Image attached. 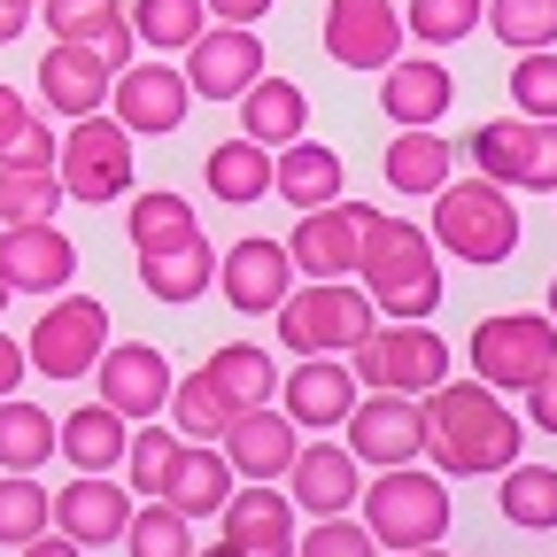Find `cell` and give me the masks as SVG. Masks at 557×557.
Returning <instances> with one entry per match:
<instances>
[{
  "instance_id": "obj_11",
  "label": "cell",
  "mask_w": 557,
  "mask_h": 557,
  "mask_svg": "<svg viewBox=\"0 0 557 557\" xmlns=\"http://www.w3.org/2000/svg\"><path fill=\"white\" fill-rule=\"evenodd\" d=\"M94 380H101V403L116 418H132V426L163 418L171 410V387H178V372H171V357H163L156 341H109L101 364H94Z\"/></svg>"
},
{
  "instance_id": "obj_34",
  "label": "cell",
  "mask_w": 557,
  "mask_h": 557,
  "mask_svg": "<svg viewBox=\"0 0 557 557\" xmlns=\"http://www.w3.org/2000/svg\"><path fill=\"white\" fill-rule=\"evenodd\" d=\"M124 233H132V248H139V256H163V248L201 240L186 194H139V201H132V218H124Z\"/></svg>"
},
{
  "instance_id": "obj_32",
  "label": "cell",
  "mask_w": 557,
  "mask_h": 557,
  "mask_svg": "<svg viewBox=\"0 0 557 557\" xmlns=\"http://www.w3.org/2000/svg\"><path fill=\"white\" fill-rule=\"evenodd\" d=\"M209 278H218V248L209 240H186V248H163V256H139V287L156 302H194Z\"/></svg>"
},
{
  "instance_id": "obj_44",
  "label": "cell",
  "mask_w": 557,
  "mask_h": 557,
  "mask_svg": "<svg viewBox=\"0 0 557 557\" xmlns=\"http://www.w3.org/2000/svg\"><path fill=\"white\" fill-rule=\"evenodd\" d=\"M171 457H178V426H163V418H148L132 442H124V472H132V496H163V472H171Z\"/></svg>"
},
{
  "instance_id": "obj_60",
  "label": "cell",
  "mask_w": 557,
  "mask_h": 557,
  "mask_svg": "<svg viewBox=\"0 0 557 557\" xmlns=\"http://www.w3.org/2000/svg\"><path fill=\"white\" fill-rule=\"evenodd\" d=\"M549 387H557V364H549Z\"/></svg>"
},
{
  "instance_id": "obj_50",
  "label": "cell",
  "mask_w": 557,
  "mask_h": 557,
  "mask_svg": "<svg viewBox=\"0 0 557 557\" xmlns=\"http://www.w3.org/2000/svg\"><path fill=\"white\" fill-rule=\"evenodd\" d=\"M24 124H32V101H24L16 86H0V156L16 148V132H24Z\"/></svg>"
},
{
  "instance_id": "obj_35",
  "label": "cell",
  "mask_w": 557,
  "mask_h": 557,
  "mask_svg": "<svg viewBox=\"0 0 557 557\" xmlns=\"http://www.w3.org/2000/svg\"><path fill=\"white\" fill-rule=\"evenodd\" d=\"M124 24H132V39H139V47L171 54V47H194V39L209 32V9H201V0H132Z\"/></svg>"
},
{
  "instance_id": "obj_19",
  "label": "cell",
  "mask_w": 557,
  "mask_h": 557,
  "mask_svg": "<svg viewBox=\"0 0 557 557\" xmlns=\"http://www.w3.org/2000/svg\"><path fill=\"white\" fill-rule=\"evenodd\" d=\"M357 496H364V465L348 457L341 442H310V449H295V465H287V504H295V511H310V519H341V511H357Z\"/></svg>"
},
{
  "instance_id": "obj_30",
  "label": "cell",
  "mask_w": 557,
  "mask_h": 557,
  "mask_svg": "<svg viewBox=\"0 0 557 557\" xmlns=\"http://www.w3.org/2000/svg\"><path fill=\"white\" fill-rule=\"evenodd\" d=\"M201 178H209V194H218V201L248 209V201L271 194V148H256L248 132H240V139H218V148L201 156Z\"/></svg>"
},
{
  "instance_id": "obj_57",
  "label": "cell",
  "mask_w": 557,
  "mask_h": 557,
  "mask_svg": "<svg viewBox=\"0 0 557 557\" xmlns=\"http://www.w3.org/2000/svg\"><path fill=\"white\" fill-rule=\"evenodd\" d=\"M194 557H240V549H233V542H225V534H218V549H194Z\"/></svg>"
},
{
  "instance_id": "obj_56",
  "label": "cell",
  "mask_w": 557,
  "mask_h": 557,
  "mask_svg": "<svg viewBox=\"0 0 557 557\" xmlns=\"http://www.w3.org/2000/svg\"><path fill=\"white\" fill-rule=\"evenodd\" d=\"M387 557H449L442 542H426V549H387Z\"/></svg>"
},
{
  "instance_id": "obj_41",
  "label": "cell",
  "mask_w": 557,
  "mask_h": 557,
  "mask_svg": "<svg viewBox=\"0 0 557 557\" xmlns=\"http://www.w3.org/2000/svg\"><path fill=\"white\" fill-rule=\"evenodd\" d=\"M480 24L496 32L504 47H557V0H487L480 9Z\"/></svg>"
},
{
  "instance_id": "obj_2",
  "label": "cell",
  "mask_w": 557,
  "mask_h": 557,
  "mask_svg": "<svg viewBox=\"0 0 557 557\" xmlns=\"http://www.w3.org/2000/svg\"><path fill=\"white\" fill-rule=\"evenodd\" d=\"M357 278H364L372 310H387V318H434L442 310V248L418 233L410 218H380V209H364Z\"/></svg>"
},
{
  "instance_id": "obj_16",
  "label": "cell",
  "mask_w": 557,
  "mask_h": 557,
  "mask_svg": "<svg viewBox=\"0 0 557 557\" xmlns=\"http://www.w3.org/2000/svg\"><path fill=\"white\" fill-rule=\"evenodd\" d=\"M218 287H225V302L240 310V318H271L278 302L295 295V256L278 248V240H233L225 256H218Z\"/></svg>"
},
{
  "instance_id": "obj_51",
  "label": "cell",
  "mask_w": 557,
  "mask_h": 557,
  "mask_svg": "<svg viewBox=\"0 0 557 557\" xmlns=\"http://www.w3.org/2000/svg\"><path fill=\"white\" fill-rule=\"evenodd\" d=\"M201 9L218 16V24H263V16H271V0H201Z\"/></svg>"
},
{
  "instance_id": "obj_20",
  "label": "cell",
  "mask_w": 557,
  "mask_h": 557,
  "mask_svg": "<svg viewBox=\"0 0 557 557\" xmlns=\"http://www.w3.org/2000/svg\"><path fill=\"white\" fill-rule=\"evenodd\" d=\"M295 434H302V426H295L287 410L256 403V410H233V418H225L218 442H225V465H233L240 480H278V472L295 465V449H302Z\"/></svg>"
},
{
  "instance_id": "obj_5",
  "label": "cell",
  "mask_w": 557,
  "mask_h": 557,
  "mask_svg": "<svg viewBox=\"0 0 557 557\" xmlns=\"http://www.w3.org/2000/svg\"><path fill=\"white\" fill-rule=\"evenodd\" d=\"M357 511H364V527H372L380 549H426V542L449 534V487L426 465H387L357 496Z\"/></svg>"
},
{
  "instance_id": "obj_52",
  "label": "cell",
  "mask_w": 557,
  "mask_h": 557,
  "mask_svg": "<svg viewBox=\"0 0 557 557\" xmlns=\"http://www.w3.org/2000/svg\"><path fill=\"white\" fill-rule=\"evenodd\" d=\"M24 372H32V364H24V341L0 333V395H16V387H24Z\"/></svg>"
},
{
  "instance_id": "obj_37",
  "label": "cell",
  "mask_w": 557,
  "mask_h": 557,
  "mask_svg": "<svg viewBox=\"0 0 557 557\" xmlns=\"http://www.w3.org/2000/svg\"><path fill=\"white\" fill-rule=\"evenodd\" d=\"M47 457H54V418L39 403L0 395V465H9V472H39Z\"/></svg>"
},
{
  "instance_id": "obj_48",
  "label": "cell",
  "mask_w": 557,
  "mask_h": 557,
  "mask_svg": "<svg viewBox=\"0 0 557 557\" xmlns=\"http://www.w3.org/2000/svg\"><path fill=\"white\" fill-rule=\"evenodd\" d=\"M54 156H62V139H54V132L32 116V124L16 132V148L0 156V171H54Z\"/></svg>"
},
{
  "instance_id": "obj_33",
  "label": "cell",
  "mask_w": 557,
  "mask_h": 557,
  "mask_svg": "<svg viewBox=\"0 0 557 557\" xmlns=\"http://www.w3.org/2000/svg\"><path fill=\"white\" fill-rule=\"evenodd\" d=\"M201 372L218 380V395H225L233 410H256V403H271V395H278V364L263 357L256 341H225V348H218V357H209Z\"/></svg>"
},
{
  "instance_id": "obj_14",
  "label": "cell",
  "mask_w": 557,
  "mask_h": 557,
  "mask_svg": "<svg viewBox=\"0 0 557 557\" xmlns=\"http://www.w3.org/2000/svg\"><path fill=\"white\" fill-rule=\"evenodd\" d=\"M47 511H54V534H70L78 549H109L132 527V487H116L109 472H78L70 487L47 496Z\"/></svg>"
},
{
  "instance_id": "obj_28",
  "label": "cell",
  "mask_w": 557,
  "mask_h": 557,
  "mask_svg": "<svg viewBox=\"0 0 557 557\" xmlns=\"http://www.w3.org/2000/svg\"><path fill=\"white\" fill-rule=\"evenodd\" d=\"M124 442H132V418H116L109 403H78L54 426V449L78 465V472H109V465H124Z\"/></svg>"
},
{
  "instance_id": "obj_24",
  "label": "cell",
  "mask_w": 557,
  "mask_h": 557,
  "mask_svg": "<svg viewBox=\"0 0 557 557\" xmlns=\"http://www.w3.org/2000/svg\"><path fill=\"white\" fill-rule=\"evenodd\" d=\"M109 86H116V70H109L94 47H78V39H54V47L39 54V94H47V109H62V116L109 109Z\"/></svg>"
},
{
  "instance_id": "obj_27",
  "label": "cell",
  "mask_w": 557,
  "mask_h": 557,
  "mask_svg": "<svg viewBox=\"0 0 557 557\" xmlns=\"http://www.w3.org/2000/svg\"><path fill=\"white\" fill-rule=\"evenodd\" d=\"M271 186L287 194L295 209L341 201V148H318V139H287V148H271Z\"/></svg>"
},
{
  "instance_id": "obj_15",
  "label": "cell",
  "mask_w": 557,
  "mask_h": 557,
  "mask_svg": "<svg viewBox=\"0 0 557 557\" xmlns=\"http://www.w3.org/2000/svg\"><path fill=\"white\" fill-rule=\"evenodd\" d=\"M325 54L341 70H387L403 54L395 0H325Z\"/></svg>"
},
{
  "instance_id": "obj_40",
  "label": "cell",
  "mask_w": 557,
  "mask_h": 557,
  "mask_svg": "<svg viewBox=\"0 0 557 557\" xmlns=\"http://www.w3.org/2000/svg\"><path fill=\"white\" fill-rule=\"evenodd\" d=\"M225 418H233V403L218 395V380H209L201 364L171 387V426H178V442H218V434H225Z\"/></svg>"
},
{
  "instance_id": "obj_4",
  "label": "cell",
  "mask_w": 557,
  "mask_h": 557,
  "mask_svg": "<svg viewBox=\"0 0 557 557\" xmlns=\"http://www.w3.org/2000/svg\"><path fill=\"white\" fill-rule=\"evenodd\" d=\"M271 318H278V341H287L295 357H348V348L380 325L372 295L348 287V278H302Z\"/></svg>"
},
{
  "instance_id": "obj_18",
  "label": "cell",
  "mask_w": 557,
  "mask_h": 557,
  "mask_svg": "<svg viewBox=\"0 0 557 557\" xmlns=\"http://www.w3.org/2000/svg\"><path fill=\"white\" fill-rule=\"evenodd\" d=\"M0 278H9L16 295H70V278H78V248H70L62 225H9L0 233Z\"/></svg>"
},
{
  "instance_id": "obj_31",
  "label": "cell",
  "mask_w": 557,
  "mask_h": 557,
  "mask_svg": "<svg viewBox=\"0 0 557 557\" xmlns=\"http://www.w3.org/2000/svg\"><path fill=\"white\" fill-rule=\"evenodd\" d=\"M449 163H457L449 139L434 124H410V132H395V148H387V186L395 194H442L449 186Z\"/></svg>"
},
{
  "instance_id": "obj_58",
  "label": "cell",
  "mask_w": 557,
  "mask_h": 557,
  "mask_svg": "<svg viewBox=\"0 0 557 557\" xmlns=\"http://www.w3.org/2000/svg\"><path fill=\"white\" fill-rule=\"evenodd\" d=\"M9 302H16V287H9V278H0V310H9Z\"/></svg>"
},
{
  "instance_id": "obj_49",
  "label": "cell",
  "mask_w": 557,
  "mask_h": 557,
  "mask_svg": "<svg viewBox=\"0 0 557 557\" xmlns=\"http://www.w3.org/2000/svg\"><path fill=\"white\" fill-rule=\"evenodd\" d=\"M527 194H557V124L527 132Z\"/></svg>"
},
{
  "instance_id": "obj_59",
  "label": "cell",
  "mask_w": 557,
  "mask_h": 557,
  "mask_svg": "<svg viewBox=\"0 0 557 557\" xmlns=\"http://www.w3.org/2000/svg\"><path fill=\"white\" fill-rule=\"evenodd\" d=\"M549 325H557V278H549Z\"/></svg>"
},
{
  "instance_id": "obj_1",
  "label": "cell",
  "mask_w": 557,
  "mask_h": 557,
  "mask_svg": "<svg viewBox=\"0 0 557 557\" xmlns=\"http://www.w3.org/2000/svg\"><path fill=\"white\" fill-rule=\"evenodd\" d=\"M418 410H426V457H434L449 480L504 472V465H519V449H527L519 410L496 403V387H480V380H442L434 395H418Z\"/></svg>"
},
{
  "instance_id": "obj_45",
  "label": "cell",
  "mask_w": 557,
  "mask_h": 557,
  "mask_svg": "<svg viewBox=\"0 0 557 557\" xmlns=\"http://www.w3.org/2000/svg\"><path fill=\"white\" fill-rule=\"evenodd\" d=\"M124 549L132 557H194V519H178L171 504H148V511H132Z\"/></svg>"
},
{
  "instance_id": "obj_8",
  "label": "cell",
  "mask_w": 557,
  "mask_h": 557,
  "mask_svg": "<svg viewBox=\"0 0 557 557\" xmlns=\"http://www.w3.org/2000/svg\"><path fill=\"white\" fill-rule=\"evenodd\" d=\"M54 178L70 201H124L132 194V132L94 109V116H70V139L54 156Z\"/></svg>"
},
{
  "instance_id": "obj_6",
  "label": "cell",
  "mask_w": 557,
  "mask_h": 557,
  "mask_svg": "<svg viewBox=\"0 0 557 557\" xmlns=\"http://www.w3.org/2000/svg\"><path fill=\"white\" fill-rule=\"evenodd\" d=\"M348 372H357V387L434 395V387L449 380V341H442L426 318H395V325H372L357 348H348Z\"/></svg>"
},
{
  "instance_id": "obj_47",
  "label": "cell",
  "mask_w": 557,
  "mask_h": 557,
  "mask_svg": "<svg viewBox=\"0 0 557 557\" xmlns=\"http://www.w3.org/2000/svg\"><path fill=\"white\" fill-rule=\"evenodd\" d=\"M295 557H380V542H372V527L364 519H318L302 542H295Z\"/></svg>"
},
{
  "instance_id": "obj_36",
  "label": "cell",
  "mask_w": 557,
  "mask_h": 557,
  "mask_svg": "<svg viewBox=\"0 0 557 557\" xmlns=\"http://www.w3.org/2000/svg\"><path fill=\"white\" fill-rule=\"evenodd\" d=\"M527 116H487L472 139H465V156L480 163V178H496V186H527Z\"/></svg>"
},
{
  "instance_id": "obj_23",
  "label": "cell",
  "mask_w": 557,
  "mask_h": 557,
  "mask_svg": "<svg viewBox=\"0 0 557 557\" xmlns=\"http://www.w3.org/2000/svg\"><path fill=\"white\" fill-rule=\"evenodd\" d=\"M357 372H348L341 357H302L295 372H287V387H278V403H287V418L295 426H310V434H333L348 410H357Z\"/></svg>"
},
{
  "instance_id": "obj_7",
  "label": "cell",
  "mask_w": 557,
  "mask_h": 557,
  "mask_svg": "<svg viewBox=\"0 0 557 557\" xmlns=\"http://www.w3.org/2000/svg\"><path fill=\"white\" fill-rule=\"evenodd\" d=\"M549 364H557V325H549V318L496 310V318H480V325H472V372H480V387L527 395V387L549 380Z\"/></svg>"
},
{
  "instance_id": "obj_46",
  "label": "cell",
  "mask_w": 557,
  "mask_h": 557,
  "mask_svg": "<svg viewBox=\"0 0 557 557\" xmlns=\"http://www.w3.org/2000/svg\"><path fill=\"white\" fill-rule=\"evenodd\" d=\"M480 9H487V0H410L403 32H410V39H426V47H449V39L480 32Z\"/></svg>"
},
{
  "instance_id": "obj_54",
  "label": "cell",
  "mask_w": 557,
  "mask_h": 557,
  "mask_svg": "<svg viewBox=\"0 0 557 557\" xmlns=\"http://www.w3.org/2000/svg\"><path fill=\"white\" fill-rule=\"evenodd\" d=\"M16 557H86L78 542H70V534H39V542H24Z\"/></svg>"
},
{
  "instance_id": "obj_22",
  "label": "cell",
  "mask_w": 557,
  "mask_h": 557,
  "mask_svg": "<svg viewBox=\"0 0 557 557\" xmlns=\"http://www.w3.org/2000/svg\"><path fill=\"white\" fill-rule=\"evenodd\" d=\"M233 487H240V472L225 465L218 442H178V457H171V472H163V496H156V504H171L178 519H218V511L233 504Z\"/></svg>"
},
{
  "instance_id": "obj_55",
  "label": "cell",
  "mask_w": 557,
  "mask_h": 557,
  "mask_svg": "<svg viewBox=\"0 0 557 557\" xmlns=\"http://www.w3.org/2000/svg\"><path fill=\"white\" fill-rule=\"evenodd\" d=\"M24 24H32V9H24V0H0V47H9Z\"/></svg>"
},
{
  "instance_id": "obj_25",
  "label": "cell",
  "mask_w": 557,
  "mask_h": 557,
  "mask_svg": "<svg viewBox=\"0 0 557 557\" xmlns=\"http://www.w3.org/2000/svg\"><path fill=\"white\" fill-rule=\"evenodd\" d=\"M449 94H457V78H449L434 54H395V62L380 70V109L395 116V132L434 124V116L449 109Z\"/></svg>"
},
{
  "instance_id": "obj_13",
  "label": "cell",
  "mask_w": 557,
  "mask_h": 557,
  "mask_svg": "<svg viewBox=\"0 0 557 557\" xmlns=\"http://www.w3.org/2000/svg\"><path fill=\"white\" fill-rule=\"evenodd\" d=\"M263 78V39L256 24H218V32H201L186 47V86L201 101H240L248 86Z\"/></svg>"
},
{
  "instance_id": "obj_43",
  "label": "cell",
  "mask_w": 557,
  "mask_h": 557,
  "mask_svg": "<svg viewBox=\"0 0 557 557\" xmlns=\"http://www.w3.org/2000/svg\"><path fill=\"white\" fill-rule=\"evenodd\" d=\"M62 178L54 171H0V218L9 225H54V209H62Z\"/></svg>"
},
{
  "instance_id": "obj_3",
  "label": "cell",
  "mask_w": 557,
  "mask_h": 557,
  "mask_svg": "<svg viewBox=\"0 0 557 557\" xmlns=\"http://www.w3.org/2000/svg\"><path fill=\"white\" fill-rule=\"evenodd\" d=\"M426 240L442 248V256H457V263H504L511 248H519V209H511V194L496 186V178H449L442 194H434V225H426Z\"/></svg>"
},
{
  "instance_id": "obj_17",
  "label": "cell",
  "mask_w": 557,
  "mask_h": 557,
  "mask_svg": "<svg viewBox=\"0 0 557 557\" xmlns=\"http://www.w3.org/2000/svg\"><path fill=\"white\" fill-rule=\"evenodd\" d=\"M357 248H364V201H325L302 209V225L287 240L302 278H357Z\"/></svg>"
},
{
  "instance_id": "obj_12",
  "label": "cell",
  "mask_w": 557,
  "mask_h": 557,
  "mask_svg": "<svg viewBox=\"0 0 557 557\" xmlns=\"http://www.w3.org/2000/svg\"><path fill=\"white\" fill-rule=\"evenodd\" d=\"M186 109H194V86H186V70H171V62H132V70H116V86H109V116L132 139L178 132Z\"/></svg>"
},
{
  "instance_id": "obj_38",
  "label": "cell",
  "mask_w": 557,
  "mask_h": 557,
  "mask_svg": "<svg viewBox=\"0 0 557 557\" xmlns=\"http://www.w3.org/2000/svg\"><path fill=\"white\" fill-rule=\"evenodd\" d=\"M504 519L527 527V534H549L557 527V465H504Z\"/></svg>"
},
{
  "instance_id": "obj_26",
  "label": "cell",
  "mask_w": 557,
  "mask_h": 557,
  "mask_svg": "<svg viewBox=\"0 0 557 557\" xmlns=\"http://www.w3.org/2000/svg\"><path fill=\"white\" fill-rule=\"evenodd\" d=\"M39 9H47V32H54V39H78V47H94L109 70H132L139 39H132V24H124V0H39Z\"/></svg>"
},
{
  "instance_id": "obj_21",
  "label": "cell",
  "mask_w": 557,
  "mask_h": 557,
  "mask_svg": "<svg viewBox=\"0 0 557 557\" xmlns=\"http://www.w3.org/2000/svg\"><path fill=\"white\" fill-rule=\"evenodd\" d=\"M218 519H225V542H233L240 557H295V504L278 496V480L233 487V504H225Z\"/></svg>"
},
{
  "instance_id": "obj_29",
  "label": "cell",
  "mask_w": 557,
  "mask_h": 557,
  "mask_svg": "<svg viewBox=\"0 0 557 557\" xmlns=\"http://www.w3.org/2000/svg\"><path fill=\"white\" fill-rule=\"evenodd\" d=\"M302 124H310V94L287 78H256L240 94V132L256 148H287V139H302Z\"/></svg>"
},
{
  "instance_id": "obj_61",
  "label": "cell",
  "mask_w": 557,
  "mask_h": 557,
  "mask_svg": "<svg viewBox=\"0 0 557 557\" xmlns=\"http://www.w3.org/2000/svg\"><path fill=\"white\" fill-rule=\"evenodd\" d=\"M24 9H39V0H24Z\"/></svg>"
},
{
  "instance_id": "obj_9",
  "label": "cell",
  "mask_w": 557,
  "mask_h": 557,
  "mask_svg": "<svg viewBox=\"0 0 557 557\" xmlns=\"http://www.w3.org/2000/svg\"><path fill=\"white\" fill-rule=\"evenodd\" d=\"M101 348H109V310H101L94 295H54L47 318H39L32 341H24V364H32L39 380H86V372L101 364Z\"/></svg>"
},
{
  "instance_id": "obj_10",
  "label": "cell",
  "mask_w": 557,
  "mask_h": 557,
  "mask_svg": "<svg viewBox=\"0 0 557 557\" xmlns=\"http://www.w3.org/2000/svg\"><path fill=\"white\" fill-rule=\"evenodd\" d=\"M348 426V457L357 465H418L426 457V410H418V395H387V387H372V395H357V410L341 418Z\"/></svg>"
},
{
  "instance_id": "obj_39",
  "label": "cell",
  "mask_w": 557,
  "mask_h": 557,
  "mask_svg": "<svg viewBox=\"0 0 557 557\" xmlns=\"http://www.w3.org/2000/svg\"><path fill=\"white\" fill-rule=\"evenodd\" d=\"M47 527H54V511H47L39 472H0V549H24Z\"/></svg>"
},
{
  "instance_id": "obj_53",
  "label": "cell",
  "mask_w": 557,
  "mask_h": 557,
  "mask_svg": "<svg viewBox=\"0 0 557 557\" xmlns=\"http://www.w3.org/2000/svg\"><path fill=\"white\" fill-rule=\"evenodd\" d=\"M527 426L557 434V387H549V380H542V387H527Z\"/></svg>"
},
{
  "instance_id": "obj_42",
  "label": "cell",
  "mask_w": 557,
  "mask_h": 557,
  "mask_svg": "<svg viewBox=\"0 0 557 557\" xmlns=\"http://www.w3.org/2000/svg\"><path fill=\"white\" fill-rule=\"evenodd\" d=\"M511 116L557 124V47H527L511 62Z\"/></svg>"
}]
</instances>
